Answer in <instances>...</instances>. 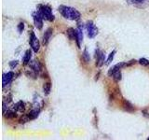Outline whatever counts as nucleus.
I'll use <instances>...</instances> for the list:
<instances>
[{
    "label": "nucleus",
    "mask_w": 149,
    "mask_h": 140,
    "mask_svg": "<svg viewBox=\"0 0 149 140\" xmlns=\"http://www.w3.org/2000/svg\"><path fill=\"white\" fill-rule=\"evenodd\" d=\"M59 12L62 14V16L65 19H68V20H72V21H77L80 19L81 14L77 9L72 7H68V6H62L59 7Z\"/></svg>",
    "instance_id": "nucleus-1"
},
{
    "label": "nucleus",
    "mask_w": 149,
    "mask_h": 140,
    "mask_svg": "<svg viewBox=\"0 0 149 140\" xmlns=\"http://www.w3.org/2000/svg\"><path fill=\"white\" fill-rule=\"evenodd\" d=\"M38 11L43 19L49 22L54 21V15L52 14V9L48 5H38Z\"/></svg>",
    "instance_id": "nucleus-2"
},
{
    "label": "nucleus",
    "mask_w": 149,
    "mask_h": 140,
    "mask_svg": "<svg viewBox=\"0 0 149 140\" xmlns=\"http://www.w3.org/2000/svg\"><path fill=\"white\" fill-rule=\"evenodd\" d=\"M136 63V61L135 60H132V61H130V62H127V63H118V64H115L114 66H112L109 70H108V76L109 77H112L113 75L116 72V71H119L120 69H122L124 67H127V66H130L132 64H135Z\"/></svg>",
    "instance_id": "nucleus-3"
},
{
    "label": "nucleus",
    "mask_w": 149,
    "mask_h": 140,
    "mask_svg": "<svg viewBox=\"0 0 149 140\" xmlns=\"http://www.w3.org/2000/svg\"><path fill=\"white\" fill-rule=\"evenodd\" d=\"M87 32H88V36L90 38H94L98 34V28L94 24V22L92 21H88L86 24Z\"/></svg>",
    "instance_id": "nucleus-4"
},
{
    "label": "nucleus",
    "mask_w": 149,
    "mask_h": 140,
    "mask_svg": "<svg viewBox=\"0 0 149 140\" xmlns=\"http://www.w3.org/2000/svg\"><path fill=\"white\" fill-rule=\"evenodd\" d=\"M29 43H30V46H31L32 50H34V52H36V53L38 52L39 49H40V43H39V40L37 39V37L35 35L34 32H31Z\"/></svg>",
    "instance_id": "nucleus-5"
},
{
    "label": "nucleus",
    "mask_w": 149,
    "mask_h": 140,
    "mask_svg": "<svg viewBox=\"0 0 149 140\" xmlns=\"http://www.w3.org/2000/svg\"><path fill=\"white\" fill-rule=\"evenodd\" d=\"M32 16H33V20H34L35 26H36L38 30H41V29H42V27H43V20H44V19L42 18L41 14L39 13L38 10H37V11L33 12Z\"/></svg>",
    "instance_id": "nucleus-6"
},
{
    "label": "nucleus",
    "mask_w": 149,
    "mask_h": 140,
    "mask_svg": "<svg viewBox=\"0 0 149 140\" xmlns=\"http://www.w3.org/2000/svg\"><path fill=\"white\" fill-rule=\"evenodd\" d=\"M127 4L140 8H144L149 5V0H127Z\"/></svg>",
    "instance_id": "nucleus-7"
},
{
    "label": "nucleus",
    "mask_w": 149,
    "mask_h": 140,
    "mask_svg": "<svg viewBox=\"0 0 149 140\" xmlns=\"http://www.w3.org/2000/svg\"><path fill=\"white\" fill-rule=\"evenodd\" d=\"M95 58H96V65L98 67L102 66L105 62V55L104 51L100 50H96L95 51Z\"/></svg>",
    "instance_id": "nucleus-8"
},
{
    "label": "nucleus",
    "mask_w": 149,
    "mask_h": 140,
    "mask_svg": "<svg viewBox=\"0 0 149 140\" xmlns=\"http://www.w3.org/2000/svg\"><path fill=\"white\" fill-rule=\"evenodd\" d=\"M14 78V73L12 71H9L8 73H5L2 77V85L5 88L7 85H8L11 82V80Z\"/></svg>",
    "instance_id": "nucleus-9"
},
{
    "label": "nucleus",
    "mask_w": 149,
    "mask_h": 140,
    "mask_svg": "<svg viewBox=\"0 0 149 140\" xmlns=\"http://www.w3.org/2000/svg\"><path fill=\"white\" fill-rule=\"evenodd\" d=\"M29 64H30V67H31V69H32L34 72H36V74H37V73H39V72L41 71L42 65H41V64H40L37 60L31 61V62H30Z\"/></svg>",
    "instance_id": "nucleus-10"
},
{
    "label": "nucleus",
    "mask_w": 149,
    "mask_h": 140,
    "mask_svg": "<svg viewBox=\"0 0 149 140\" xmlns=\"http://www.w3.org/2000/svg\"><path fill=\"white\" fill-rule=\"evenodd\" d=\"M76 42L78 48H80V42L83 40V31L80 26H78L77 29H76Z\"/></svg>",
    "instance_id": "nucleus-11"
},
{
    "label": "nucleus",
    "mask_w": 149,
    "mask_h": 140,
    "mask_svg": "<svg viewBox=\"0 0 149 140\" xmlns=\"http://www.w3.org/2000/svg\"><path fill=\"white\" fill-rule=\"evenodd\" d=\"M52 28H48V29L46 30L45 34L43 36V44L44 45H48L49 44V41L50 39L51 36H52Z\"/></svg>",
    "instance_id": "nucleus-12"
},
{
    "label": "nucleus",
    "mask_w": 149,
    "mask_h": 140,
    "mask_svg": "<svg viewBox=\"0 0 149 140\" xmlns=\"http://www.w3.org/2000/svg\"><path fill=\"white\" fill-rule=\"evenodd\" d=\"M39 113H40V108H37V107H36V108L31 110L27 115H28V117H29L30 120H35V119L37 118V117H38Z\"/></svg>",
    "instance_id": "nucleus-13"
},
{
    "label": "nucleus",
    "mask_w": 149,
    "mask_h": 140,
    "mask_svg": "<svg viewBox=\"0 0 149 140\" xmlns=\"http://www.w3.org/2000/svg\"><path fill=\"white\" fill-rule=\"evenodd\" d=\"M24 102L22 101H19L17 104H15V106H14L13 107V110H15L17 112H23L25 109V106H24Z\"/></svg>",
    "instance_id": "nucleus-14"
},
{
    "label": "nucleus",
    "mask_w": 149,
    "mask_h": 140,
    "mask_svg": "<svg viewBox=\"0 0 149 140\" xmlns=\"http://www.w3.org/2000/svg\"><path fill=\"white\" fill-rule=\"evenodd\" d=\"M123 107L125 110H127L128 112H133L135 111V108L133 107V106L130 104V103L127 100H123Z\"/></svg>",
    "instance_id": "nucleus-15"
},
{
    "label": "nucleus",
    "mask_w": 149,
    "mask_h": 140,
    "mask_svg": "<svg viewBox=\"0 0 149 140\" xmlns=\"http://www.w3.org/2000/svg\"><path fill=\"white\" fill-rule=\"evenodd\" d=\"M31 57H32V52H31V50H27L25 51V54L24 56H23V64H28L30 62H31Z\"/></svg>",
    "instance_id": "nucleus-16"
},
{
    "label": "nucleus",
    "mask_w": 149,
    "mask_h": 140,
    "mask_svg": "<svg viewBox=\"0 0 149 140\" xmlns=\"http://www.w3.org/2000/svg\"><path fill=\"white\" fill-rule=\"evenodd\" d=\"M66 34L70 40L76 39V29H74V28H68L66 31Z\"/></svg>",
    "instance_id": "nucleus-17"
},
{
    "label": "nucleus",
    "mask_w": 149,
    "mask_h": 140,
    "mask_svg": "<svg viewBox=\"0 0 149 140\" xmlns=\"http://www.w3.org/2000/svg\"><path fill=\"white\" fill-rule=\"evenodd\" d=\"M43 91H44V93H45L46 95H49V92L51 91V83L50 82H46V83H44Z\"/></svg>",
    "instance_id": "nucleus-18"
},
{
    "label": "nucleus",
    "mask_w": 149,
    "mask_h": 140,
    "mask_svg": "<svg viewBox=\"0 0 149 140\" xmlns=\"http://www.w3.org/2000/svg\"><path fill=\"white\" fill-rule=\"evenodd\" d=\"M82 58L84 59V61H85L86 63H90L91 61V57H90V53L88 52V50L85 49L83 51V54H82Z\"/></svg>",
    "instance_id": "nucleus-19"
},
{
    "label": "nucleus",
    "mask_w": 149,
    "mask_h": 140,
    "mask_svg": "<svg viewBox=\"0 0 149 140\" xmlns=\"http://www.w3.org/2000/svg\"><path fill=\"white\" fill-rule=\"evenodd\" d=\"M112 77H113V79H114L115 82H119L121 80V72H120V70H119V71H116Z\"/></svg>",
    "instance_id": "nucleus-20"
},
{
    "label": "nucleus",
    "mask_w": 149,
    "mask_h": 140,
    "mask_svg": "<svg viewBox=\"0 0 149 140\" xmlns=\"http://www.w3.org/2000/svg\"><path fill=\"white\" fill-rule=\"evenodd\" d=\"M5 116L7 117L8 119H14L16 118L17 115H16V111L15 110H12V111H7Z\"/></svg>",
    "instance_id": "nucleus-21"
},
{
    "label": "nucleus",
    "mask_w": 149,
    "mask_h": 140,
    "mask_svg": "<svg viewBox=\"0 0 149 140\" xmlns=\"http://www.w3.org/2000/svg\"><path fill=\"white\" fill-rule=\"evenodd\" d=\"M116 50H114L112 52L109 54V56H108V59H107V61H106V64H109L112 61L114 60V57H115V54H116Z\"/></svg>",
    "instance_id": "nucleus-22"
},
{
    "label": "nucleus",
    "mask_w": 149,
    "mask_h": 140,
    "mask_svg": "<svg viewBox=\"0 0 149 140\" xmlns=\"http://www.w3.org/2000/svg\"><path fill=\"white\" fill-rule=\"evenodd\" d=\"M138 63L141 65H143V66H148L149 65V61L146 58H141L138 61Z\"/></svg>",
    "instance_id": "nucleus-23"
},
{
    "label": "nucleus",
    "mask_w": 149,
    "mask_h": 140,
    "mask_svg": "<svg viewBox=\"0 0 149 140\" xmlns=\"http://www.w3.org/2000/svg\"><path fill=\"white\" fill-rule=\"evenodd\" d=\"M30 119H29V117H28V115H22L21 117V119L19 120V123H27V121H29Z\"/></svg>",
    "instance_id": "nucleus-24"
},
{
    "label": "nucleus",
    "mask_w": 149,
    "mask_h": 140,
    "mask_svg": "<svg viewBox=\"0 0 149 140\" xmlns=\"http://www.w3.org/2000/svg\"><path fill=\"white\" fill-rule=\"evenodd\" d=\"M23 30H24V23H23V22H20L18 24V31H19V33H20V34H22Z\"/></svg>",
    "instance_id": "nucleus-25"
},
{
    "label": "nucleus",
    "mask_w": 149,
    "mask_h": 140,
    "mask_svg": "<svg viewBox=\"0 0 149 140\" xmlns=\"http://www.w3.org/2000/svg\"><path fill=\"white\" fill-rule=\"evenodd\" d=\"M9 66H10L11 69H14L17 65H18V61H11V62H9Z\"/></svg>",
    "instance_id": "nucleus-26"
},
{
    "label": "nucleus",
    "mask_w": 149,
    "mask_h": 140,
    "mask_svg": "<svg viewBox=\"0 0 149 140\" xmlns=\"http://www.w3.org/2000/svg\"><path fill=\"white\" fill-rule=\"evenodd\" d=\"M143 113H144L143 115L146 116V117H147V113H146V110H143Z\"/></svg>",
    "instance_id": "nucleus-27"
},
{
    "label": "nucleus",
    "mask_w": 149,
    "mask_h": 140,
    "mask_svg": "<svg viewBox=\"0 0 149 140\" xmlns=\"http://www.w3.org/2000/svg\"><path fill=\"white\" fill-rule=\"evenodd\" d=\"M147 140H149V137H148V138H147Z\"/></svg>",
    "instance_id": "nucleus-28"
}]
</instances>
